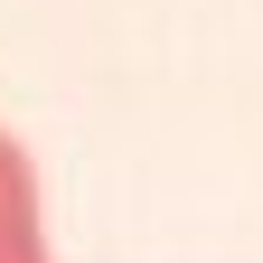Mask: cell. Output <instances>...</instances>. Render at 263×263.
Listing matches in <instances>:
<instances>
[{
  "instance_id": "6da1fadb",
  "label": "cell",
  "mask_w": 263,
  "mask_h": 263,
  "mask_svg": "<svg viewBox=\"0 0 263 263\" xmlns=\"http://www.w3.org/2000/svg\"><path fill=\"white\" fill-rule=\"evenodd\" d=\"M0 263H47V226H38V170L19 160V141L0 132Z\"/></svg>"
}]
</instances>
